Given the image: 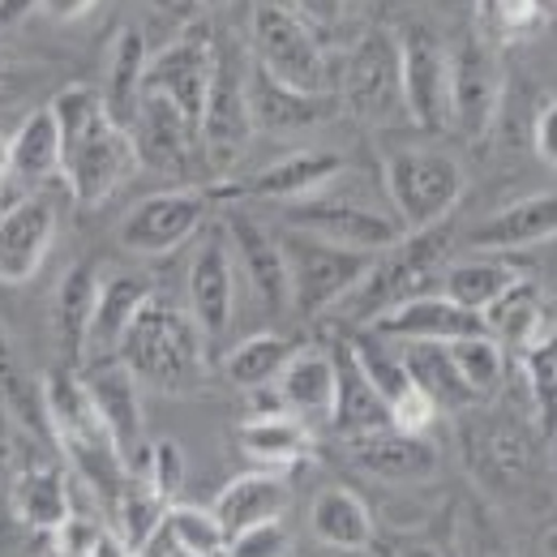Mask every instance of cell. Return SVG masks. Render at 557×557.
I'll use <instances>...</instances> for the list:
<instances>
[{
    "mask_svg": "<svg viewBox=\"0 0 557 557\" xmlns=\"http://www.w3.org/2000/svg\"><path fill=\"white\" fill-rule=\"evenodd\" d=\"M185 476H189V463H185V450H181V442H172V437H159V442H150V463H146V485L154 488L168 506L181 497V488H185Z\"/></svg>",
    "mask_w": 557,
    "mask_h": 557,
    "instance_id": "obj_47",
    "label": "cell"
},
{
    "mask_svg": "<svg viewBox=\"0 0 557 557\" xmlns=\"http://www.w3.org/2000/svg\"><path fill=\"white\" fill-rule=\"evenodd\" d=\"M450 348V360L459 369V377L468 382V391L488 404L506 377V351L493 335H472V339H459V344H446Z\"/></svg>",
    "mask_w": 557,
    "mask_h": 557,
    "instance_id": "obj_45",
    "label": "cell"
},
{
    "mask_svg": "<svg viewBox=\"0 0 557 557\" xmlns=\"http://www.w3.org/2000/svg\"><path fill=\"white\" fill-rule=\"evenodd\" d=\"M150 4H154L159 13H172V17H181L185 26H189V22H198V9H202L198 0H150Z\"/></svg>",
    "mask_w": 557,
    "mask_h": 557,
    "instance_id": "obj_56",
    "label": "cell"
},
{
    "mask_svg": "<svg viewBox=\"0 0 557 557\" xmlns=\"http://www.w3.org/2000/svg\"><path fill=\"white\" fill-rule=\"evenodd\" d=\"M348 348H351V356H356V364L364 369V377L373 382V391L386 399V408H395L404 395H412V391H417V382H412V373H408L404 351L391 348V339H382V335L364 331V335H351Z\"/></svg>",
    "mask_w": 557,
    "mask_h": 557,
    "instance_id": "obj_41",
    "label": "cell"
},
{
    "mask_svg": "<svg viewBox=\"0 0 557 557\" xmlns=\"http://www.w3.org/2000/svg\"><path fill=\"white\" fill-rule=\"evenodd\" d=\"M404 52V103L408 121L424 134L450 129V52L429 26H404L399 30Z\"/></svg>",
    "mask_w": 557,
    "mask_h": 557,
    "instance_id": "obj_16",
    "label": "cell"
},
{
    "mask_svg": "<svg viewBox=\"0 0 557 557\" xmlns=\"http://www.w3.org/2000/svg\"><path fill=\"white\" fill-rule=\"evenodd\" d=\"M214 77V30L210 22H189L172 44L150 52L146 65V95L168 99L194 129H202V108Z\"/></svg>",
    "mask_w": 557,
    "mask_h": 557,
    "instance_id": "obj_11",
    "label": "cell"
},
{
    "mask_svg": "<svg viewBox=\"0 0 557 557\" xmlns=\"http://www.w3.org/2000/svg\"><path fill=\"white\" fill-rule=\"evenodd\" d=\"M112 515V532L125 541V549L138 557L159 532H163V519H168V502L154 493V488L138 481V476H129L125 488H121V497H116V506L108 510Z\"/></svg>",
    "mask_w": 557,
    "mask_h": 557,
    "instance_id": "obj_40",
    "label": "cell"
},
{
    "mask_svg": "<svg viewBox=\"0 0 557 557\" xmlns=\"http://www.w3.org/2000/svg\"><path fill=\"white\" fill-rule=\"evenodd\" d=\"M519 364H523V382H528L532 408L541 417V429L549 433L557 424V331L523 351Z\"/></svg>",
    "mask_w": 557,
    "mask_h": 557,
    "instance_id": "obj_46",
    "label": "cell"
},
{
    "mask_svg": "<svg viewBox=\"0 0 557 557\" xmlns=\"http://www.w3.org/2000/svg\"><path fill=\"white\" fill-rule=\"evenodd\" d=\"M278 245H283V262H287V292H292L296 318H322V313L339 309L373 267L369 253L326 245L296 227H283Z\"/></svg>",
    "mask_w": 557,
    "mask_h": 557,
    "instance_id": "obj_8",
    "label": "cell"
},
{
    "mask_svg": "<svg viewBox=\"0 0 557 557\" xmlns=\"http://www.w3.org/2000/svg\"><path fill=\"white\" fill-rule=\"evenodd\" d=\"M57 202L44 189H30L17 202L0 207V283L17 287L39 275L57 240Z\"/></svg>",
    "mask_w": 557,
    "mask_h": 557,
    "instance_id": "obj_19",
    "label": "cell"
},
{
    "mask_svg": "<svg viewBox=\"0 0 557 557\" xmlns=\"http://www.w3.org/2000/svg\"><path fill=\"white\" fill-rule=\"evenodd\" d=\"M61 163H65V150H61V125H57L52 108L26 112L22 125H17L13 138H9V168H13V181L39 189L44 181L61 176Z\"/></svg>",
    "mask_w": 557,
    "mask_h": 557,
    "instance_id": "obj_36",
    "label": "cell"
},
{
    "mask_svg": "<svg viewBox=\"0 0 557 557\" xmlns=\"http://www.w3.org/2000/svg\"><path fill=\"white\" fill-rule=\"evenodd\" d=\"M395 557H450V554L437 549L433 541H399V545H395Z\"/></svg>",
    "mask_w": 557,
    "mask_h": 557,
    "instance_id": "obj_57",
    "label": "cell"
},
{
    "mask_svg": "<svg viewBox=\"0 0 557 557\" xmlns=\"http://www.w3.org/2000/svg\"><path fill=\"white\" fill-rule=\"evenodd\" d=\"M86 386H90V399L99 408V420L108 429V437L116 442L129 476H146V463H150V442H146V420H141V386L134 382V373L121 364V360H108V364H90L82 369Z\"/></svg>",
    "mask_w": 557,
    "mask_h": 557,
    "instance_id": "obj_18",
    "label": "cell"
},
{
    "mask_svg": "<svg viewBox=\"0 0 557 557\" xmlns=\"http://www.w3.org/2000/svg\"><path fill=\"white\" fill-rule=\"evenodd\" d=\"M344 172V154L335 150H292L275 163H267L262 172H253L249 181H232V185H210V202H309L322 189H331Z\"/></svg>",
    "mask_w": 557,
    "mask_h": 557,
    "instance_id": "obj_14",
    "label": "cell"
},
{
    "mask_svg": "<svg viewBox=\"0 0 557 557\" xmlns=\"http://www.w3.org/2000/svg\"><path fill=\"white\" fill-rule=\"evenodd\" d=\"M459 450L468 463V476L481 485V493H528L541 476V442L532 424L519 417L476 404L459 417Z\"/></svg>",
    "mask_w": 557,
    "mask_h": 557,
    "instance_id": "obj_3",
    "label": "cell"
},
{
    "mask_svg": "<svg viewBox=\"0 0 557 557\" xmlns=\"http://www.w3.org/2000/svg\"><path fill=\"white\" fill-rule=\"evenodd\" d=\"M116 360L134 373L141 391L154 395H194L207 382L210 348L202 331L194 326L189 309L168 300V296H150L146 309L134 318L129 335L121 339Z\"/></svg>",
    "mask_w": 557,
    "mask_h": 557,
    "instance_id": "obj_2",
    "label": "cell"
},
{
    "mask_svg": "<svg viewBox=\"0 0 557 557\" xmlns=\"http://www.w3.org/2000/svg\"><path fill=\"white\" fill-rule=\"evenodd\" d=\"M236 258H232V240L219 227H207L198 236V249L189 258V271H185V309L194 318V326L202 331L207 348L214 351L223 344L227 326H232V313H236Z\"/></svg>",
    "mask_w": 557,
    "mask_h": 557,
    "instance_id": "obj_13",
    "label": "cell"
},
{
    "mask_svg": "<svg viewBox=\"0 0 557 557\" xmlns=\"http://www.w3.org/2000/svg\"><path fill=\"white\" fill-rule=\"evenodd\" d=\"M129 134H134V146H138L141 168H154V172H168V176H189L194 159L202 154L198 129L159 95L141 99V112Z\"/></svg>",
    "mask_w": 557,
    "mask_h": 557,
    "instance_id": "obj_23",
    "label": "cell"
},
{
    "mask_svg": "<svg viewBox=\"0 0 557 557\" xmlns=\"http://www.w3.org/2000/svg\"><path fill=\"white\" fill-rule=\"evenodd\" d=\"M150 296H154V283H150L146 275H138V271L103 275V283H99V300H95V318H90V335H86V360H82V369L116 360L121 339L129 335L134 318L146 309Z\"/></svg>",
    "mask_w": 557,
    "mask_h": 557,
    "instance_id": "obj_24",
    "label": "cell"
},
{
    "mask_svg": "<svg viewBox=\"0 0 557 557\" xmlns=\"http://www.w3.org/2000/svg\"><path fill=\"white\" fill-rule=\"evenodd\" d=\"M335 351V412H331V429L351 442L377 429H391V408L386 399L373 391V382L364 377V369L356 364L348 344H339Z\"/></svg>",
    "mask_w": 557,
    "mask_h": 557,
    "instance_id": "obj_32",
    "label": "cell"
},
{
    "mask_svg": "<svg viewBox=\"0 0 557 557\" xmlns=\"http://www.w3.org/2000/svg\"><path fill=\"white\" fill-rule=\"evenodd\" d=\"M532 150L541 154V163L557 168V95L541 103L536 125H532Z\"/></svg>",
    "mask_w": 557,
    "mask_h": 557,
    "instance_id": "obj_53",
    "label": "cell"
},
{
    "mask_svg": "<svg viewBox=\"0 0 557 557\" xmlns=\"http://www.w3.org/2000/svg\"><path fill=\"white\" fill-rule=\"evenodd\" d=\"M339 108L348 116H356L360 125H399V121H408L399 30L369 26L351 44L348 61L339 70Z\"/></svg>",
    "mask_w": 557,
    "mask_h": 557,
    "instance_id": "obj_6",
    "label": "cell"
},
{
    "mask_svg": "<svg viewBox=\"0 0 557 557\" xmlns=\"http://www.w3.org/2000/svg\"><path fill=\"white\" fill-rule=\"evenodd\" d=\"M278 408L305 424H331L335 412V351L296 348L275 382Z\"/></svg>",
    "mask_w": 557,
    "mask_h": 557,
    "instance_id": "obj_26",
    "label": "cell"
},
{
    "mask_svg": "<svg viewBox=\"0 0 557 557\" xmlns=\"http://www.w3.org/2000/svg\"><path fill=\"white\" fill-rule=\"evenodd\" d=\"M485 331L502 344L506 356H523L532 344H541L545 335H554L549 322V305L541 296V287L523 275L502 300H493L485 309Z\"/></svg>",
    "mask_w": 557,
    "mask_h": 557,
    "instance_id": "obj_33",
    "label": "cell"
},
{
    "mask_svg": "<svg viewBox=\"0 0 557 557\" xmlns=\"http://www.w3.org/2000/svg\"><path fill=\"white\" fill-rule=\"evenodd\" d=\"M404 360H408L412 382L433 399L437 412L463 417L468 408L481 404V399L468 391V382L459 377V369H455V360H450V348H446V344H408V348H404Z\"/></svg>",
    "mask_w": 557,
    "mask_h": 557,
    "instance_id": "obj_38",
    "label": "cell"
},
{
    "mask_svg": "<svg viewBox=\"0 0 557 557\" xmlns=\"http://www.w3.org/2000/svg\"><path fill=\"white\" fill-rule=\"evenodd\" d=\"M103 532H108V528H103L99 519H90V515L73 510L70 519H65V523L52 532V554H61V557H90Z\"/></svg>",
    "mask_w": 557,
    "mask_h": 557,
    "instance_id": "obj_50",
    "label": "cell"
},
{
    "mask_svg": "<svg viewBox=\"0 0 557 557\" xmlns=\"http://www.w3.org/2000/svg\"><path fill=\"white\" fill-rule=\"evenodd\" d=\"M287 227L309 232V236L351 249V253H369V258H377L404 240V223L395 214L360 207V202H344V198H322V194L287 210Z\"/></svg>",
    "mask_w": 557,
    "mask_h": 557,
    "instance_id": "obj_15",
    "label": "cell"
},
{
    "mask_svg": "<svg viewBox=\"0 0 557 557\" xmlns=\"http://www.w3.org/2000/svg\"><path fill=\"white\" fill-rule=\"evenodd\" d=\"M17 433L22 429L0 412V549L13 541V528H17V515H13V472H17V459L9 455Z\"/></svg>",
    "mask_w": 557,
    "mask_h": 557,
    "instance_id": "obj_49",
    "label": "cell"
},
{
    "mask_svg": "<svg viewBox=\"0 0 557 557\" xmlns=\"http://www.w3.org/2000/svg\"><path fill=\"white\" fill-rule=\"evenodd\" d=\"M223 232L232 240V258H236V271L245 275V283L253 287V296L262 300V309L278 318V313H292V292H287V262H283V245L278 236L258 223L253 214H245L240 207L227 210L223 219Z\"/></svg>",
    "mask_w": 557,
    "mask_h": 557,
    "instance_id": "obj_20",
    "label": "cell"
},
{
    "mask_svg": "<svg viewBox=\"0 0 557 557\" xmlns=\"http://www.w3.org/2000/svg\"><path fill=\"white\" fill-rule=\"evenodd\" d=\"M305 26H313V30H331V26H339L344 22V13H348V0H283Z\"/></svg>",
    "mask_w": 557,
    "mask_h": 557,
    "instance_id": "obj_52",
    "label": "cell"
},
{
    "mask_svg": "<svg viewBox=\"0 0 557 557\" xmlns=\"http://www.w3.org/2000/svg\"><path fill=\"white\" fill-rule=\"evenodd\" d=\"M545 30V0H476V35L497 52Z\"/></svg>",
    "mask_w": 557,
    "mask_h": 557,
    "instance_id": "obj_42",
    "label": "cell"
},
{
    "mask_svg": "<svg viewBox=\"0 0 557 557\" xmlns=\"http://www.w3.org/2000/svg\"><path fill=\"white\" fill-rule=\"evenodd\" d=\"M249 57L275 82L305 95H339V73L318 30L305 26L283 0H258L249 22Z\"/></svg>",
    "mask_w": 557,
    "mask_h": 557,
    "instance_id": "obj_4",
    "label": "cell"
},
{
    "mask_svg": "<svg viewBox=\"0 0 557 557\" xmlns=\"http://www.w3.org/2000/svg\"><path fill=\"white\" fill-rule=\"evenodd\" d=\"M48 70L35 61H0V112L26 103L39 86H44Z\"/></svg>",
    "mask_w": 557,
    "mask_h": 557,
    "instance_id": "obj_51",
    "label": "cell"
},
{
    "mask_svg": "<svg viewBox=\"0 0 557 557\" xmlns=\"http://www.w3.org/2000/svg\"><path fill=\"white\" fill-rule=\"evenodd\" d=\"M207 219L210 189L176 185V189H159V194L141 198L138 207H129V214L116 227V240L134 258H168L181 245H189L194 236H202Z\"/></svg>",
    "mask_w": 557,
    "mask_h": 557,
    "instance_id": "obj_10",
    "label": "cell"
},
{
    "mask_svg": "<svg viewBox=\"0 0 557 557\" xmlns=\"http://www.w3.org/2000/svg\"><path fill=\"white\" fill-rule=\"evenodd\" d=\"M446 249H450V227L446 223L424 227V232H404L399 245H391L386 253L373 258L369 275L360 278V287L351 292L339 309L348 318L373 322L386 309H395V305H404L412 296H424V283L442 271Z\"/></svg>",
    "mask_w": 557,
    "mask_h": 557,
    "instance_id": "obj_7",
    "label": "cell"
},
{
    "mask_svg": "<svg viewBox=\"0 0 557 557\" xmlns=\"http://www.w3.org/2000/svg\"><path fill=\"white\" fill-rule=\"evenodd\" d=\"M339 95H305L275 82L267 70L253 65L249 57V116H253V134H305L318 129L326 121H335Z\"/></svg>",
    "mask_w": 557,
    "mask_h": 557,
    "instance_id": "obj_22",
    "label": "cell"
},
{
    "mask_svg": "<svg viewBox=\"0 0 557 557\" xmlns=\"http://www.w3.org/2000/svg\"><path fill=\"white\" fill-rule=\"evenodd\" d=\"M287 502H292L287 476H283V472H262V468H253V472H240V476H232L227 485L219 488V497H214L210 510H214V519L223 523V532L236 536V532H249V528H258V523L283 519Z\"/></svg>",
    "mask_w": 557,
    "mask_h": 557,
    "instance_id": "obj_29",
    "label": "cell"
},
{
    "mask_svg": "<svg viewBox=\"0 0 557 557\" xmlns=\"http://www.w3.org/2000/svg\"><path fill=\"white\" fill-rule=\"evenodd\" d=\"M382 185L395 219L404 223V232H424L450 219V210L459 207L468 176L463 163L450 150L437 146H404L391 150L382 163Z\"/></svg>",
    "mask_w": 557,
    "mask_h": 557,
    "instance_id": "obj_5",
    "label": "cell"
},
{
    "mask_svg": "<svg viewBox=\"0 0 557 557\" xmlns=\"http://www.w3.org/2000/svg\"><path fill=\"white\" fill-rule=\"evenodd\" d=\"M146 65H150L146 35L138 26H121L116 39H112V52H108L103 86H99L103 112L121 129H134V121H138L141 99H146Z\"/></svg>",
    "mask_w": 557,
    "mask_h": 557,
    "instance_id": "obj_27",
    "label": "cell"
},
{
    "mask_svg": "<svg viewBox=\"0 0 557 557\" xmlns=\"http://www.w3.org/2000/svg\"><path fill=\"white\" fill-rule=\"evenodd\" d=\"M292 344L275 335V331H262V335H249V339H240L236 348L223 351V377L232 382V386H240V391H267V386H275L278 373H283V364L292 360Z\"/></svg>",
    "mask_w": 557,
    "mask_h": 557,
    "instance_id": "obj_39",
    "label": "cell"
},
{
    "mask_svg": "<svg viewBox=\"0 0 557 557\" xmlns=\"http://www.w3.org/2000/svg\"><path fill=\"white\" fill-rule=\"evenodd\" d=\"M39 557H61V554H39Z\"/></svg>",
    "mask_w": 557,
    "mask_h": 557,
    "instance_id": "obj_63",
    "label": "cell"
},
{
    "mask_svg": "<svg viewBox=\"0 0 557 557\" xmlns=\"http://www.w3.org/2000/svg\"><path fill=\"white\" fill-rule=\"evenodd\" d=\"M0 412L35 442H52L48 412H44V382L26 369V360L17 356L4 331H0Z\"/></svg>",
    "mask_w": 557,
    "mask_h": 557,
    "instance_id": "obj_37",
    "label": "cell"
},
{
    "mask_svg": "<svg viewBox=\"0 0 557 557\" xmlns=\"http://www.w3.org/2000/svg\"><path fill=\"white\" fill-rule=\"evenodd\" d=\"M138 557H185V554H176V549L168 545V536L159 532V536H154V541H150V545H146V549H141Z\"/></svg>",
    "mask_w": 557,
    "mask_h": 557,
    "instance_id": "obj_59",
    "label": "cell"
},
{
    "mask_svg": "<svg viewBox=\"0 0 557 557\" xmlns=\"http://www.w3.org/2000/svg\"><path fill=\"white\" fill-rule=\"evenodd\" d=\"M506 95L502 52L485 44L476 30L450 52V125L472 141H485L497 125Z\"/></svg>",
    "mask_w": 557,
    "mask_h": 557,
    "instance_id": "obj_12",
    "label": "cell"
},
{
    "mask_svg": "<svg viewBox=\"0 0 557 557\" xmlns=\"http://www.w3.org/2000/svg\"><path fill=\"white\" fill-rule=\"evenodd\" d=\"M557 236V194H532L519 198L510 207L485 214L472 232L468 245L476 253H515V249H532L541 240Z\"/></svg>",
    "mask_w": 557,
    "mask_h": 557,
    "instance_id": "obj_25",
    "label": "cell"
},
{
    "mask_svg": "<svg viewBox=\"0 0 557 557\" xmlns=\"http://www.w3.org/2000/svg\"><path fill=\"white\" fill-rule=\"evenodd\" d=\"M163 536L176 554L185 557H227V532L223 523L214 519V510L207 506H185V502H172L168 506V519H163Z\"/></svg>",
    "mask_w": 557,
    "mask_h": 557,
    "instance_id": "obj_43",
    "label": "cell"
},
{
    "mask_svg": "<svg viewBox=\"0 0 557 557\" xmlns=\"http://www.w3.org/2000/svg\"><path fill=\"white\" fill-rule=\"evenodd\" d=\"M90 557H134V554H129V549H125V541H121V536L108 528V532L99 536V545H95V554H90Z\"/></svg>",
    "mask_w": 557,
    "mask_h": 557,
    "instance_id": "obj_58",
    "label": "cell"
},
{
    "mask_svg": "<svg viewBox=\"0 0 557 557\" xmlns=\"http://www.w3.org/2000/svg\"><path fill=\"white\" fill-rule=\"evenodd\" d=\"M369 331L391 344H459L472 335H488L481 313L455 305L442 292H424V296H412V300L386 309L382 318L369 322Z\"/></svg>",
    "mask_w": 557,
    "mask_h": 557,
    "instance_id": "obj_21",
    "label": "cell"
},
{
    "mask_svg": "<svg viewBox=\"0 0 557 557\" xmlns=\"http://www.w3.org/2000/svg\"><path fill=\"white\" fill-rule=\"evenodd\" d=\"M202 159L210 168H232L249 141H253V116H249V48H240L227 35H214V77L202 108Z\"/></svg>",
    "mask_w": 557,
    "mask_h": 557,
    "instance_id": "obj_9",
    "label": "cell"
},
{
    "mask_svg": "<svg viewBox=\"0 0 557 557\" xmlns=\"http://www.w3.org/2000/svg\"><path fill=\"white\" fill-rule=\"evenodd\" d=\"M309 528L313 536L326 545V549H339V554H364L373 549V536H377V523H373V510L364 506L360 493H351L344 485L322 488L309 506Z\"/></svg>",
    "mask_w": 557,
    "mask_h": 557,
    "instance_id": "obj_34",
    "label": "cell"
},
{
    "mask_svg": "<svg viewBox=\"0 0 557 557\" xmlns=\"http://www.w3.org/2000/svg\"><path fill=\"white\" fill-rule=\"evenodd\" d=\"M35 4H39V0H0V39H4V35L35 9Z\"/></svg>",
    "mask_w": 557,
    "mask_h": 557,
    "instance_id": "obj_55",
    "label": "cell"
},
{
    "mask_svg": "<svg viewBox=\"0 0 557 557\" xmlns=\"http://www.w3.org/2000/svg\"><path fill=\"white\" fill-rule=\"evenodd\" d=\"M95 4H99V0H39L35 9L48 13L52 22H77V17H86Z\"/></svg>",
    "mask_w": 557,
    "mask_h": 557,
    "instance_id": "obj_54",
    "label": "cell"
},
{
    "mask_svg": "<svg viewBox=\"0 0 557 557\" xmlns=\"http://www.w3.org/2000/svg\"><path fill=\"white\" fill-rule=\"evenodd\" d=\"M536 549H541V557H557V523H549V528L541 532V541H536Z\"/></svg>",
    "mask_w": 557,
    "mask_h": 557,
    "instance_id": "obj_60",
    "label": "cell"
},
{
    "mask_svg": "<svg viewBox=\"0 0 557 557\" xmlns=\"http://www.w3.org/2000/svg\"><path fill=\"white\" fill-rule=\"evenodd\" d=\"M227 557H292V532L283 519L258 523L227 541Z\"/></svg>",
    "mask_w": 557,
    "mask_h": 557,
    "instance_id": "obj_48",
    "label": "cell"
},
{
    "mask_svg": "<svg viewBox=\"0 0 557 557\" xmlns=\"http://www.w3.org/2000/svg\"><path fill=\"white\" fill-rule=\"evenodd\" d=\"M344 450H348L351 468L377 485H429L442 472V450L429 442V433H404L395 424L351 437L344 442Z\"/></svg>",
    "mask_w": 557,
    "mask_h": 557,
    "instance_id": "obj_17",
    "label": "cell"
},
{
    "mask_svg": "<svg viewBox=\"0 0 557 557\" xmlns=\"http://www.w3.org/2000/svg\"><path fill=\"white\" fill-rule=\"evenodd\" d=\"M198 4H202V9H210V4H223V0H198Z\"/></svg>",
    "mask_w": 557,
    "mask_h": 557,
    "instance_id": "obj_62",
    "label": "cell"
},
{
    "mask_svg": "<svg viewBox=\"0 0 557 557\" xmlns=\"http://www.w3.org/2000/svg\"><path fill=\"white\" fill-rule=\"evenodd\" d=\"M240 455L262 472H287L313 455V424L292 412H253L236 429Z\"/></svg>",
    "mask_w": 557,
    "mask_h": 557,
    "instance_id": "obj_28",
    "label": "cell"
},
{
    "mask_svg": "<svg viewBox=\"0 0 557 557\" xmlns=\"http://www.w3.org/2000/svg\"><path fill=\"white\" fill-rule=\"evenodd\" d=\"M4 181H13V168H9V138L0 134V189H4Z\"/></svg>",
    "mask_w": 557,
    "mask_h": 557,
    "instance_id": "obj_61",
    "label": "cell"
},
{
    "mask_svg": "<svg viewBox=\"0 0 557 557\" xmlns=\"http://www.w3.org/2000/svg\"><path fill=\"white\" fill-rule=\"evenodd\" d=\"M519 278H523V271L510 253H472L463 262H450L437 283H442V296H450L455 305L485 318L488 305L502 300Z\"/></svg>",
    "mask_w": 557,
    "mask_h": 557,
    "instance_id": "obj_35",
    "label": "cell"
},
{
    "mask_svg": "<svg viewBox=\"0 0 557 557\" xmlns=\"http://www.w3.org/2000/svg\"><path fill=\"white\" fill-rule=\"evenodd\" d=\"M73 510V493L70 476L61 463H48V459H30L13 472V515L22 528L30 532H57Z\"/></svg>",
    "mask_w": 557,
    "mask_h": 557,
    "instance_id": "obj_30",
    "label": "cell"
},
{
    "mask_svg": "<svg viewBox=\"0 0 557 557\" xmlns=\"http://www.w3.org/2000/svg\"><path fill=\"white\" fill-rule=\"evenodd\" d=\"M455 541H459V557H519L515 541L506 536V528L497 519V510L481 493L463 497L459 523H455Z\"/></svg>",
    "mask_w": 557,
    "mask_h": 557,
    "instance_id": "obj_44",
    "label": "cell"
},
{
    "mask_svg": "<svg viewBox=\"0 0 557 557\" xmlns=\"http://www.w3.org/2000/svg\"><path fill=\"white\" fill-rule=\"evenodd\" d=\"M99 267L95 262H73L57 283L52 296V335L57 348L65 356L70 369H82L86 360V335H90V318H95V300H99Z\"/></svg>",
    "mask_w": 557,
    "mask_h": 557,
    "instance_id": "obj_31",
    "label": "cell"
},
{
    "mask_svg": "<svg viewBox=\"0 0 557 557\" xmlns=\"http://www.w3.org/2000/svg\"><path fill=\"white\" fill-rule=\"evenodd\" d=\"M57 125H61V181L70 185L77 207H103L134 172H138V146L134 134L112 125L103 112V99L95 86L70 82L48 99Z\"/></svg>",
    "mask_w": 557,
    "mask_h": 557,
    "instance_id": "obj_1",
    "label": "cell"
}]
</instances>
